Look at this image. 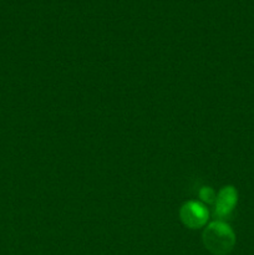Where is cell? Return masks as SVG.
<instances>
[{"label":"cell","mask_w":254,"mask_h":255,"mask_svg":"<svg viewBox=\"0 0 254 255\" xmlns=\"http://www.w3.org/2000/svg\"><path fill=\"white\" fill-rule=\"evenodd\" d=\"M203 243L212 254L227 255L233 251L236 236L226 223L214 222L204 229Z\"/></svg>","instance_id":"6da1fadb"},{"label":"cell","mask_w":254,"mask_h":255,"mask_svg":"<svg viewBox=\"0 0 254 255\" xmlns=\"http://www.w3.org/2000/svg\"><path fill=\"white\" fill-rule=\"evenodd\" d=\"M237 191L233 187H224L216 198V214L219 218H226L237 204Z\"/></svg>","instance_id":"3957f363"},{"label":"cell","mask_w":254,"mask_h":255,"mask_svg":"<svg viewBox=\"0 0 254 255\" xmlns=\"http://www.w3.org/2000/svg\"><path fill=\"white\" fill-rule=\"evenodd\" d=\"M201 198L203 199V201L208 202V203H211V202H214L216 201V197H214V192L212 191L211 188H203L201 191Z\"/></svg>","instance_id":"277c9868"},{"label":"cell","mask_w":254,"mask_h":255,"mask_svg":"<svg viewBox=\"0 0 254 255\" xmlns=\"http://www.w3.org/2000/svg\"><path fill=\"white\" fill-rule=\"evenodd\" d=\"M181 219L188 228L197 229L206 224L208 211L197 202H188L181 209Z\"/></svg>","instance_id":"7a4b0ae2"}]
</instances>
